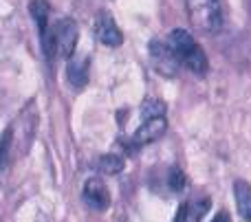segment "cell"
Wrapping results in <instances>:
<instances>
[{
  "label": "cell",
  "mask_w": 251,
  "mask_h": 222,
  "mask_svg": "<svg viewBox=\"0 0 251 222\" xmlns=\"http://www.w3.org/2000/svg\"><path fill=\"white\" fill-rule=\"evenodd\" d=\"M165 42H168V46L172 48V53L176 55L178 64H183L187 70H192L194 75H205L207 73V68H209L207 55H205V51L194 42V38H192L187 31H183V29L170 31V35H168Z\"/></svg>",
  "instance_id": "1"
},
{
  "label": "cell",
  "mask_w": 251,
  "mask_h": 222,
  "mask_svg": "<svg viewBox=\"0 0 251 222\" xmlns=\"http://www.w3.org/2000/svg\"><path fill=\"white\" fill-rule=\"evenodd\" d=\"M185 7L194 29L203 33H216L223 26L221 0H185Z\"/></svg>",
  "instance_id": "2"
},
{
  "label": "cell",
  "mask_w": 251,
  "mask_h": 222,
  "mask_svg": "<svg viewBox=\"0 0 251 222\" xmlns=\"http://www.w3.org/2000/svg\"><path fill=\"white\" fill-rule=\"evenodd\" d=\"M77 38H79V29L77 22L71 20V18H64V20L55 22L53 26V53L62 60H71L75 55V48H77Z\"/></svg>",
  "instance_id": "3"
},
{
  "label": "cell",
  "mask_w": 251,
  "mask_h": 222,
  "mask_svg": "<svg viewBox=\"0 0 251 222\" xmlns=\"http://www.w3.org/2000/svg\"><path fill=\"white\" fill-rule=\"evenodd\" d=\"M35 123H38V112L33 110V101L22 110V114L18 117L16 126H11V145H20V152H26L29 145L33 143L35 136Z\"/></svg>",
  "instance_id": "4"
},
{
  "label": "cell",
  "mask_w": 251,
  "mask_h": 222,
  "mask_svg": "<svg viewBox=\"0 0 251 222\" xmlns=\"http://www.w3.org/2000/svg\"><path fill=\"white\" fill-rule=\"evenodd\" d=\"M29 11L33 16L35 24H38V31H40V40H42V51L44 55L51 60L55 53H53V26L49 29V18H51V7H49L47 0H31L29 2Z\"/></svg>",
  "instance_id": "5"
},
{
  "label": "cell",
  "mask_w": 251,
  "mask_h": 222,
  "mask_svg": "<svg viewBox=\"0 0 251 222\" xmlns=\"http://www.w3.org/2000/svg\"><path fill=\"white\" fill-rule=\"evenodd\" d=\"M150 57H152V64H154V68L159 70L161 75H165V77H174V75L178 73V60L176 55L172 53V48L168 46V42L165 40H152L150 42Z\"/></svg>",
  "instance_id": "6"
},
{
  "label": "cell",
  "mask_w": 251,
  "mask_h": 222,
  "mask_svg": "<svg viewBox=\"0 0 251 222\" xmlns=\"http://www.w3.org/2000/svg\"><path fill=\"white\" fill-rule=\"evenodd\" d=\"M95 35L106 46H119L124 42V33L119 31L115 18L108 11H100L95 18Z\"/></svg>",
  "instance_id": "7"
},
{
  "label": "cell",
  "mask_w": 251,
  "mask_h": 222,
  "mask_svg": "<svg viewBox=\"0 0 251 222\" xmlns=\"http://www.w3.org/2000/svg\"><path fill=\"white\" fill-rule=\"evenodd\" d=\"M82 198L93 211H106L110 207V189L106 187V183L100 178L86 180Z\"/></svg>",
  "instance_id": "8"
},
{
  "label": "cell",
  "mask_w": 251,
  "mask_h": 222,
  "mask_svg": "<svg viewBox=\"0 0 251 222\" xmlns=\"http://www.w3.org/2000/svg\"><path fill=\"white\" fill-rule=\"evenodd\" d=\"M165 130H168V121H165V117L146 119V121L141 123V128H139V130L134 132L132 141H134V145L154 143V141H159L161 136L165 134Z\"/></svg>",
  "instance_id": "9"
},
{
  "label": "cell",
  "mask_w": 251,
  "mask_h": 222,
  "mask_svg": "<svg viewBox=\"0 0 251 222\" xmlns=\"http://www.w3.org/2000/svg\"><path fill=\"white\" fill-rule=\"evenodd\" d=\"M88 70H91L88 55H73L66 66V79L73 88H84L88 84Z\"/></svg>",
  "instance_id": "10"
},
{
  "label": "cell",
  "mask_w": 251,
  "mask_h": 222,
  "mask_svg": "<svg viewBox=\"0 0 251 222\" xmlns=\"http://www.w3.org/2000/svg\"><path fill=\"white\" fill-rule=\"evenodd\" d=\"M234 196L238 214L245 222H251V185L247 180H236L234 183Z\"/></svg>",
  "instance_id": "11"
},
{
  "label": "cell",
  "mask_w": 251,
  "mask_h": 222,
  "mask_svg": "<svg viewBox=\"0 0 251 222\" xmlns=\"http://www.w3.org/2000/svg\"><path fill=\"white\" fill-rule=\"evenodd\" d=\"M97 170L106 176H115L124 170V158L117 154H104V156L97 158Z\"/></svg>",
  "instance_id": "12"
},
{
  "label": "cell",
  "mask_w": 251,
  "mask_h": 222,
  "mask_svg": "<svg viewBox=\"0 0 251 222\" xmlns=\"http://www.w3.org/2000/svg\"><path fill=\"white\" fill-rule=\"evenodd\" d=\"M141 117L146 119H156V117H165V104L161 99H146L141 104Z\"/></svg>",
  "instance_id": "13"
},
{
  "label": "cell",
  "mask_w": 251,
  "mask_h": 222,
  "mask_svg": "<svg viewBox=\"0 0 251 222\" xmlns=\"http://www.w3.org/2000/svg\"><path fill=\"white\" fill-rule=\"evenodd\" d=\"M207 211H209V198H199V200H194L192 205H187V220L201 222Z\"/></svg>",
  "instance_id": "14"
},
{
  "label": "cell",
  "mask_w": 251,
  "mask_h": 222,
  "mask_svg": "<svg viewBox=\"0 0 251 222\" xmlns=\"http://www.w3.org/2000/svg\"><path fill=\"white\" fill-rule=\"evenodd\" d=\"M168 185H170V189H172V192H181V189L185 187V174H183L178 167H170Z\"/></svg>",
  "instance_id": "15"
},
{
  "label": "cell",
  "mask_w": 251,
  "mask_h": 222,
  "mask_svg": "<svg viewBox=\"0 0 251 222\" xmlns=\"http://www.w3.org/2000/svg\"><path fill=\"white\" fill-rule=\"evenodd\" d=\"M9 150H11V130H4L2 139H0V170L4 167V163H7V156H9Z\"/></svg>",
  "instance_id": "16"
},
{
  "label": "cell",
  "mask_w": 251,
  "mask_h": 222,
  "mask_svg": "<svg viewBox=\"0 0 251 222\" xmlns=\"http://www.w3.org/2000/svg\"><path fill=\"white\" fill-rule=\"evenodd\" d=\"M174 222H187V205H181V207H178Z\"/></svg>",
  "instance_id": "17"
},
{
  "label": "cell",
  "mask_w": 251,
  "mask_h": 222,
  "mask_svg": "<svg viewBox=\"0 0 251 222\" xmlns=\"http://www.w3.org/2000/svg\"><path fill=\"white\" fill-rule=\"evenodd\" d=\"M212 222H231V220H229V216H227V211H218V216Z\"/></svg>",
  "instance_id": "18"
}]
</instances>
